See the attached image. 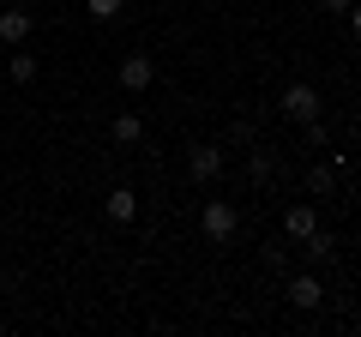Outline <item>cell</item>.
<instances>
[{
  "label": "cell",
  "mask_w": 361,
  "mask_h": 337,
  "mask_svg": "<svg viewBox=\"0 0 361 337\" xmlns=\"http://www.w3.org/2000/svg\"><path fill=\"white\" fill-rule=\"evenodd\" d=\"M283 115L289 121H313L319 115V91H313V85H289L283 91Z\"/></svg>",
  "instance_id": "obj_5"
},
{
  "label": "cell",
  "mask_w": 361,
  "mask_h": 337,
  "mask_svg": "<svg viewBox=\"0 0 361 337\" xmlns=\"http://www.w3.org/2000/svg\"><path fill=\"white\" fill-rule=\"evenodd\" d=\"M319 6H325L331 18H349V6H355V0H319Z\"/></svg>",
  "instance_id": "obj_14"
},
{
  "label": "cell",
  "mask_w": 361,
  "mask_h": 337,
  "mask_svg": "<svg viewBox=\"0 0 361 337\" xmlns=\"http://www.w3.org/2000/svg\"><path fill=\"white\" fill-rule=\"evenodd\" d=\"M30 78H37V61L30 54H13V85H30Z\"/></svg>",
  "instance_id": "obj_12"
},
{
  "label": "cell",
  "mask_w": 361,
  "mask_h": 337,
  "mask_svg": "<svg viewBox=\"0 0 361 337\" xmlns=\"http://www.w3.org/2000/svg\"><path fill=\"white\" fill-rule=\"evenodd\" d=\"M271 175H277V157H271V151H253V157H247V181H253V187H265Z\"/></svg>",
  "instance_id": "obj_10"
},
{
  "label": "cell",
  "mask_w": 361,
  "mask_h": 337,
  "mask_svg": "<svg viewBox=\"0 0 361 337\" xmlns=\"http://www.w3.org/2000/svg\"><path fill=\"white\" fill-rule=\"evenodd\" d=\"M283 229L295 235V241H301V235H313V229H319V217H313V205H289V211H283Z\"/></svg>",
  "instance_id": "obj_9"
},
{
  "label": "cell",
  "mask_w": 361,
  "mask_h": 337,
  "mask_svg": "<svg viewBox=\"0 0 361 337\" xmlns=\"http://www.w3.org/2000/svg\"><path fill=\"white\" fill-rule=\"evenodd\" d=\"M319 301H325V283H319L313 271H295V277H289V307L307 313V307H319Z\"/></svg>",
  "instance_id": "obj_4"
},
{
  "label": "cell",
  "mask_w": 361,
  "mask_h": 337,
  "mask_svg": "<svg viewBox=\"0 0 361 337\" xmlns=\"http://www.w3.org/2000/svg\"><path fill=\"white\" fill-rule=\"evenodd\" d=\"M301 247H307V259H331V253H337V235L313 229V235H301Z\"/></svg>",
  "instance_id": "obj_11"
},
{
  "label": "cell",
  "mask_w": 361,
  "mask_h": 337,
  "mask_svg": "<svg viewBox=\"0 0 361 337\" xmlns=\"http://www.w3.org/2000/svg\"><path fill=\"white\" fill-rule=\"evenodd\" d=\"M121 6H127V0H85V13H90V18H115Z\"/></svg>",
  "instance_id": "obj_13"
},
{
  "label": "cell",
  "mask_w": 361,
  "mask_h": 337,
  "mask_svg": "<svg viewBox=\"0 0 361 337\" xmlns=\"http://www.w3.org/2000/svg\"><path fill=\"white\" fill-rule=\"evenodd\" d=\"M25 37H30V13H25V6H6V13H0V42H13V49H18Z\"/></svg>",
  "instance_id": "obj_6"
},
{
  "label": "cell",
  "mask_w": 361,
  "mask_h": 337,
  "mask_svg": "<svg viewBox=\"0 0 361 337\" xmlns=\"http://www.w3.org/2000/svg\"><path fill=\"white\" fill-rule=\"evenodd\" d=\"M139 217V193H133V187H115V193H109V223H133Z\"/></svg>",
  "instance_id": "obj_7"
},
{
  "label": "cell",
  "mask_w": 361,
  "mask_h": 337,
  "mask_svg": "<svg viewBox=\"0 0 361 337\" xmlns=\"http://www.w3.org/2000/svg\"><path fill=\"white\" fill-rule=\"evenodd\" d=\"M199 229H205V241H235V229H241V211L229 205V199H205V211H199Z\"/></svg>",
  "instance_id": "obj_1"
},
{
  "label": "cell",
  "mask_w": 361,
  "mask_h": 337,
  "mask_svg": "<svg viewBox=\"0 0 361 337\" xmlns=\"http://www.w3.org/2000/svg\"><path fill=\"white\" fill-rule=\"evenodd\" d=\"M151 85H157V61L151 54H127V61H121V91L139 97V91H151Z\"/></svg>",
  "instance_id": "obj_2"
},
{
  "label": "cell",
  "mask_w": 361,
  "mask_h": 337,
  "mask_svg": "<svg viewBox=\"0 0 361 337\" xmlns=\"http://www.w3.org/2000/svg\"><path fill=\"white\" fill-rule=\"evenodd\" d=\"M109 139H115V145H139L145 139V121L139 115H115V121H109Z\"/></svg>",
  "instance_id": "obj_8"
},
{
  "label": "cell",
  "mask_w": 361,
  "mask_h": 337,
  "mask_svg": "<svg viewBox=\"0 0 361 337\" xmlns=\"http://www.w3.org/2000/svg\"><path fill=\"white\" fill-rule=\"evenodd\" d=\"M187 168H193V181H217V175H223V151H217V145H193V151H187Z\"/></svg>",
  "instance_id": "obj_3"
},
{
  "label": "cell",
  "mask_w": 361,
  "mask_h": 337,
  "mask_svg": "<svg viewBox=\"0 0 361 337\" xmlns=\"http://www.w3.org/2000/svg\"><path fill=\"white\" fill-rule=\"evenodd\" d=\"M349 30H355V37H361V0H355V6H349Z\"/></svg>",
  "instance_id": "obj_15"
}]
</instances>
